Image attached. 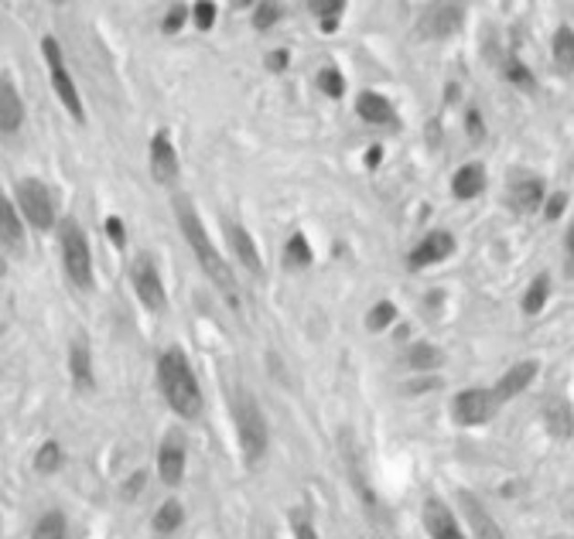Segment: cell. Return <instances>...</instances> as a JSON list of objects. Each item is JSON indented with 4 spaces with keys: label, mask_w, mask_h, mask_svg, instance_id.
Returning <instances> with one entry per match:
<instances>
[{
    "label": "cell",
    "mask_w": 574,
    "mask_h": 539,
    "mask_svg": "<svg viewBox=\"0 0 574 539\" xmlns=\"http://www.w3.org/2000/svg\"><path fill=\"white\" fill-rule=\"evenodd\" d=\"M147 164H151V178L157 185H178V174H182V164H178V151H175V141H171L168 130H154V137L147 143Z\"/></svg>",
    "instance_id": "9"
},
{
    "label": "cell",
    "mask_w": 574,
    "mask_h": 539,
    "mask_svg": "<svg viewBox=\"0 0 574 539\" xmlns=\"http://www.w3.org/2000/svg\"><path fill=\"white\" fill-rule=\"evenodd\" d=\"M550 55H554V65L561 69L564 76H574V31L568 25H561L558 31H554Z\"/></svg>",
    "instance_id": "25"
},
{
    "label": "cell",
    "mask_w": 574,
    "mask_h": 539,
    "mask_svg": "<svg viewBox=\"0 0 574 539\" xmlns=\"http://www.w3.org/2000/svg\"><path fill=\"white\" fill-rule=\"evenodd\" d=\"M462 505H465V513H469V523H472L475 539H506V533L496 526V519L485 513L483 505L472 499V495H462Z\"/></svg>",
    "instance_id": "22"
},
{
    "label": "cell",
    "mask_w": 574,
    "mask_h": 539,
    "mask_svg": "<svg viewBox=\"0 0 574 539\" xmlns=\"http://www.w3.org/2000/svg\"><path fill=\"white\" fill-rule=\"evenodd\" d=\"M25 123V100L7 72H0V133H17Z\"/></svg>",
    "instance_id": "15"
},
{
    "label": "cell",
    "mask_w": 574,
    "mask_h": 539,
    "mask_svg": "<svg viewBox=\"0 0 574 539\" xmlns=\"http://www.w3.org/2000/svg\"><path fill=\"white\" fill-rule=\"evenodd\" d=\"M144 481H147V475H144V471L131 475V478H127V488H123V495H127V499H133V495H141V491H144Z\"/></svg>",
    "instance_id": "41"
},
{
    "label": "cell",
    "mask_w": 574,
    "mask_h": 539,
    "mask_svg": "<svg viewBox=\"0 0 574 539\" xmlns=\"http://www.w3.org/2000/svg\"><path fill=\"white\" fill-rule=\"evenodd\" d=\"M69 373H72V383L79 389H92L96 379H92V348L86 338H72L69 345Z\"/></svg>",
    "instance_id": "19"
},
{
    "label": "cell",
    "mask_w": 574,
    "mask_h": 539,
    "mask_svg": "<svg viewBox=\"0 0 574 539\" xmlns=\"http://www.w3.org/2000/svg\"><path fill=\"white\" fill-rule=\"evenodd\" d=\"M485 192V167L483 164H462L452 178V195L458 202H469V198H479Z\"/></svg>",
    "instance_id": "20"
},
{
    "label": "cell",
    "mask_w": 574,
    "mask_h": 539,
    "mask_svg": "<svg viewBox=\"0 0 574 539\" xmlns=\"http://www.w3.org/2000/svg\"><path fill=\"white\" fill-rule=\"evenodd\" d=\"M0 246L14 257L25 253V218L7 195H0Z\"/></svg>",
    "instance_id": "16"
},
{
    "label": "cell",
    "mask_w": 574,
    "mask_h": 539,
    "mask_svg": "<svg viewBox=\"0 0 574 539\" xmlns=\"http://www.w3.org/2000/svg\"><path fill=\"white\" fill-rule=\"evenodd\" d=\"M175 222H178V229H182L188 249L196 253L202 273L219 287L222 297L236 308V304H239V297H236V273H233V267L222 259L219 249H216L209 229H206V222H202V216H198L196 206H192V198H185V195L175 198Z\"/></svg>",
    "instance_id": "1"
},
{
    "label": "cell",
    "mask_w": 574,
    "mask_h": 539,
    "mask_svg": "<svg viewBox=\"0 0 574 539\" xmlns=\"http://www.w3.org/2000/svg\"><path fill=\"white\" fill-rule=\"evenodd\" d=\"M564 246H568V257L574 259V226L568 229V239H564Z\"/></svg>",
    "instance_id": "45"
},
{
    "label": "cell",
    "mask_w": 574,
    "mask_h": 539,
    "mask_svg": "<svg viewBox=\"0 0 574 539\" xmlns=\"http://www.w3.org/2000/svg\"><path fill=\"white\" fill-rule=\"evenodd\" d=\"M222 236H226V246H229V253L239 267L247 270L250 277H263V259H260V249H257V239H253V232L243 226V222H233V218H226V226H222Z\"/></svg>",
    "instance_id": "11"
},
{
    "label": "cell",
    "mask_w": 574,
    "mask_h": 539,
    "mask_svg": "<svg viewBox=\"0 0 574 539\" xmlns=\"http://www.w3.org/2000/svg\"><path fill=\"white\" fill-rule=\"evenodd\" d=\"M462 21H465L462 4H430L420 14V35L424 38H448L462 27Z\"/></svg>",
    "instance_id": "12"
},
{
    "label": "cell",
    "mask_w": 574,
    "mask_h": 539,
    "mask_svg": "<svg viewBox=\"0 0 574 539\" xmlns=\"http://www.w3.org/2000/svg\"><path fill=\"white\" fill-rule=\"evenodd\" d=\"M14 206L25 218V226L35 232H52L58 229V212H55V198L48 192V185L41 178H21L14 185Z\"/></svg>",
    "instance_id": "5"
},
{
    "label": "cell",
    "mask_w": 574,
    "mask_h": 539,
    "mask_svg": "<svg viewBox=\"0 0 574 539\" xmlns=\"http://www.w3.org/2000/svg\"><path fill=\"white\" fill-rule=\"evenodd\" d=\"M103 229H106V236H110V243L117 246V249H123V246H127V226H123V218H120V216L106 218Z\"/></svg>",
    "instance_id": "38"
},
{
    "label": "cell",
    "mask_w": 574,
    "mask_h": 539,
    "mask_svg": "<svg viewBox=\"0 0 574 539\" xmlns=\"http://www.w3.org/2000/svg\"><path fill=\"white\" fill-rule=\"evenodd\" d=\"M499 403L493 389H483V386H472V389H462L452 403V417H455L458 427H483L489 424L499 413Z\"/></svg>",
    "instance_id": "8"
},
{
    "label": "cell",
    "mask_w": 574,
    "mask_h": 539,
    "mask_svg": "<svg viewBox=\"0 0 574 539\" xmlns=\"http://www.w3.org/2000/svg\"><path fill=\"white\" fill-rule=\"evenodd\" d=\"M185 464H188V444H185L182 430H168L161 448H157V475L168 488H178L185 478Z\"/></svg>",
    "instance_id": "10"
},
{
    "label": "cell",
    "mask_w": 574,
    "mask_h": 539,
    "mask_svg": "<svg viewBox=\"0 0 574 539\" xmlns=\"http://www.w3.org/2000/svg\"><path fill=\"white\" fill-rule=\"evenodd\" d=\"M318 90L325 92L328 100H342V96H345V76H342L335 65H325V69L318 72Z\"/></svg>",
    "instance_id": "33"
},
{
    "label": "cell",
    "mask_w": 574,
    "mask_h": 539,
    "mask_svg": "<svg viewBox=\"0 0 574 539\" xmlns=\"http://www.w3.org/2000/svg\"><path fill=\"white\" fill-rule=\"evenodd\" d=\"M379 161H383V147H369V151H366V167H379Z\"/></svg>",
    "instance_id": "44"
},
{
    "label": "cell",
    "mask_w": 574,
    "mask_h": 539,
    "mask_svg": "<svg viewBox=\"0 0 574 539\" xmlns=\"http://www.w3.org/2000/svg\"><path fill=\"white\" fill-rule=\"evenodd\" d=\"M544 424H547V430L554 437H571L574 434V410H571V403L561 396H554L544 407Z\"/></svg>",
    "instance_id": "23"
},
{
    "label": "cell",
    "mask_w": 574,
    "mask_h": 539,
    "mask_svg": "<svg viewBox=\"0 0 574 539\" xmlns=\"http://www.w3.org/2000/svg\"><path fill=\"white\" fill-rule=\"evenodd\" d=\"M465 123H469V137H483V116H479V110H469V116H465Z\"/></svg>",
    "instance_id": "42"
},
{
    "label": "cell",
    "mask_w": 574,
    "mask_h": 539,
    "mask_svg": "<svg viewBox=\"0 0 574 539\" xmlns=\"http://www.w3.org/2000/svg\"><path fill=\"white\" fill-rule=\"evenodd\" d=\"M284 17V4H277V0H267V4H257L253 7V27L257 31H271Z\"/></svg>",
    "instance_id": "34"
},
{
    "label": "cell",
    "mask_w": 574,
    "mask_h": 539,
    "mask_svg": "<svg viewBox=\"0 0 574 539\" xmlns=\"http://www.w3.org/2000/svg\"><path fill=\"white\" fill-rule=\"evenodd\" d=\"M31 539H66V515L58 513V509H48V513L35 523Z\"/></svg>",
    "instance_id": "30"
},
{
    "label": "cell",
    "mask_w": 574,
    "mask_h": 539,
    "mask_svg": "<svg viewBox=\"0 0 574 539\" xmlns=\"http://www.w3.org/2000/svg\"><path fill=\"white\" fill-rule=\"evenodd\" d=\"M444 362V352L438 345H430V342H418V345L407 348V365L414 369V373H430V369H438Z\"/></svg>",
    "instance_id": "26"
},
{
    "label": "cell",
    "mask_w": 574,
    "mask_h": 539,
    "mask_svg": "<svg viewBox=\"0 0 574 539\" xmlns=\"http://www.w3.org/2000/svg\"><path fill=\"white\" fill-rule=\"evenodd\" d=\"M424 529H428L430 539H469L462 533V526H458L455 513L441 499L424 502Z\"/></svg>",
    "instance_id": "17"
},
{
    "label": "cell",
    "mask_w": 574,
    "mask_h": 539,
    "mask_svg": "<svg viewBox=\"0 0 574 539\" xmlns=\"http://www.w3.org/2000/svg\"><path fill=\"white\" fill-rule=\"evenodd\" d=\"M182 523H185L182 502L168 499V502H165V505H161V509L154 513V523H151V526H154L157 536H171V533H175V529L182 526Z\"/></svg>",
    "instance_id": "28"
},
{
    "label": "cell",
    "mask_w": 574,
    "mask_h": 539,
    "mask_svg": "<svg viewBox=\"0 0 574 539\" xmlns=\"http://www.w3.org/2000/svg\"><path fill=\"white\" fill-rule=\"evenodd\" d=\"M188 21H192V7L188 4H171L168 11H165V17H161V31L165 35H178Z\"/></svg>",
    "instance_id": "35"
},
{
    "label": "cell",
    "mask_w": 574,
    "mask_h": 539,
    "mask_svg": "<svg viewBox=\"0 0 574 539\" xmlns=\"http://www.w3.org/2000/svg\"><path fill=\"white\" fill-rule=\"evenodd\" d=\"M506 79L513 82V86H520V90H534V72L526 69V65L520 62V58H506Z\"/></svg>",
    "instance_id": "37"
},
{
    "label": "cell",
    "mask_w": 574,
    "mask_h": 539,
    "mask_svg": "<svg viewBox=\"0 0 574 539\" xmlns=\"http://www.w3.org/2000/svg\"><path fill=\"white\" fill-rule=\"evenodd\" d=\"M308 11L314 14V21H318V27H322L325 35H335L342 25V17H345V0H312Z\"/></svg>",
    "instance_id": "24"
},
{
    "label": "cell",
    "mask_w": 574,
    "mask_h": 539,
    "mask_svg": "<svg viewBox=\"0 0 574 539\" xmlns=\"http://www.w3.org/2000/svg\"><path fill=\"white\" fill-rule=\"evenodd\" d=\"M233 420H236V437H239V448L247 454V461L260 464L263 454H267V444H271V430H267V420H263L257 399L250 396L247 389H236Z\"/></svg>",
    "instance_id": "4"
},
{
    "label": "cell",
    "mask_w": 574,
    "mask_h": 539,
    "mask_svg": "<svg viewBox=\"0 0 574 539\" xmlns=\"http://www.w3.org/2000/svg\"><path fill=\"white\" fill-rule=\"evenodd\" d=\"M157 389H161V396L175 417L196 420L202 413V389H198L196 369L178 345L165 348L157 355Z\"/></svg>",
    "instance_id": "2"
},
{
    "label": "cell",
    "mask_w": 574,
    "mask_h": 539,
    "mask_svg": "<svg viewBox=\"0 0 574 539\" xmlns=\"http://www.w3.org/2000/svg\"><path fill=\"white\" fill-rule=\"evenodd\" d=\"M547 297H550V277L540 273V277L526 287V294H523V314H540L544 304H547Z\"/></svg>",
    "instance_id": "29"
},
{
    "label": "cell",
    "mask_w": 574,
    "mask_h": 539,
    "mask_svg": "<svg viewBox=\"0 0 574 539\" xmlns=\"http://www.w3.org/2000/svg\"><path fill=\"white\" fill-rule=\"evenodd\" d=\"M4 273H7V263H4V257H0V280H4Z\"/></svg>",
    "instance_id": "46"
},
{
    "label": "cell",
    "mask_w": 574,
    "mask_h": 539,
    "mask_svg": "<svg viewBox=\"0 0 574 539\" xmlns=\"http://www.w3.org/2000/svg\"><path fill=\"white\" fill-rule=\"evenodd\" d=\"M452 253H455V236L448 229H434L407 253V263H410V270H424V267H434V263L448 259Z\"/></svg>",
    "instance_id": "13"
},
{
    "label": "cell",
    "mask_w": 574,
    "mask_h": 539,
    "mask_svg": "<svg viewBox=\"0 0 574 539\" xmlns=\"http://www.w3.org/2000/svg\"><path fill=\"white\" fill-rule=\"evenodd\" d=\"M58 249H62V267H66L69 283L90 294L96 277H92V249L86 239V229L79 226L76 218H62L58 222Z\"/></svg>",
    "instance_id": "3"
},
{
    "label": "cell",
    "mask_w": 574,
    "mask_h": 539,
    "mask_svg": "<svg viewBox=\"0 0 574 539\" xmlns=\"http://www.w3.org/2000/svg\"><path fill=\"white\" fill-rule=\"evenodd\" d=\"M216 17H219V7H216V4H209V0L192 4V25H196L198 31H212Z\"/></svg>",
    "instance_id": "36"
},
{
    "label": "cell",
    "mask_w": 574,
    "mask_h": 539,
    "mask_svg": "<svg viewBox=\"0 0 574 539\" xmlns=\"http://www.w3.org/2000/svg\"><path fill=\"white\" fill-rule=\"evenodd\" d=\"M131 283H133V294L141 301L147 311H161L168 308V294H165V280H161V270H157V259L151 253H137L131 259Z\"/></svg>",
    "instance_id": "7"
},
{
    "label": "cell",
    "mask_w": 574,
    "mask_h": 539,
    "mask_svg": "<svg viewBox=\"0 0 574 539\" xmlns=\"http://www.w3.org/2000/svg\"><path fill=\"white\" fill-rule=\"evenodd\" d=\"M62 468V444L58 440H45L38 450H35V471L38 475H52Z\"/></svg>",
    "instance_id": "31"
},
{
    "label": "cell",
    "mask_w": 574,
    "mask_h": 539,
    "mask_svg": "<svg viewBox=\"0 0 574 539\" xmlns=\"http://www.w3.org/2000/svg\"><path fill=\"white\" fill-rule=\"evenodd\" d=\"M537 373H540V362L537 359H526V362H516V365H509L506 373L499 375V383L493 386V393H496L499 403H509L513 396H520L526 386L534 383Z\"/></svg>",
    "instance_id": "18"
},
{
    "label": "cell",
    "mask_w": 574,
    "mask_h": 539,
    "mask_svg": "<svg viewBox=\"0 0 574 539\" xmlns=\"http://www.w3.org/2000/svg\"><path fill=\"white\" fill-rule=\"evenodd\" d=\"M564 208H568V195L558 192V195H550L547 202H544V216H547V218H561Z\"/></svg>",
    "instance_id": "40"
},
{
    "label": "cell",
    "mask_w": 574,
    "mask_h": 539,
    "mask_svg": "<svg viewBox=\"0 0 574 539\" xmlns=\"http://www.w3.org/2000/svg\"><path fill=\"white\" fill-rule=\"evenodd\" d=\"M294 533H298V539H318L314 536V529H312V523H308V519H294Z\"/></svg>",
    "instance_id": "43"
},
{
    "label": "cell",
    "mask_w": 574,
    "mask_h": 539,
    "mask_svg": "<svg viewBox=\"0 0 574 539\" xmlns=\"http://www.w3.org/2000/svg\"><path fill=\"white\" fill-rule=\"evenodd\" d=\"M356 113L363 123L369 127H397L400 123V116L393 110V103L383 96V92H373V90H363L356 96Z\"/></svg>",
    "instance_id": "14"
},
{
    "label": "cell",
    "mask_w": 574,
    "mask_h": 539,
    "mask_svg": "<svg viewBox=\"0 0 574 539\" xmlns=\"http://www.w3.org/2000/svg\"><path fill=\"white\" fill-rule=\"evenodd\" d=\"M287 65H291V52H287V48H274V52L267 55V69H271L274 76L287 72Z\"/></svg>",
    "instance_id": "39"
},
{
    "label": "cell",
    "mask_w": 574,
    "mask_h": 539,
    "mask_svg": "<svg viewBox=\"0 0 574 539\" xmlns=\"http://www.w3.org/2000/svg\"><path fill=\"white\" fill-rule=\"evenodd\" d=\"M509 202L516 212H537L544 206V181L540 178H520L509 188Z\"/></svg>",
    "instance_id": "21"
},
{
    "label": "cell",
    "mask_w": 574,
    "mask_h": 539,
    "mask_svg": "<svg viewBox=\"0 0 574 539\" xmlns=\"http://www.w3.org/2000/svg\"><path fill=\"white\" fill-rule=\"evenodd\" d=\"M41 55H45V65H48V79H52V90L58 96V103L66 106V113L76 120V123H86V106H82V96H79L76 79L69 76L66 55H62V45L55 35H45L41 38Z\"/></svg>",
    "instance_id": "6"
},
{
    "label": "cell",
    "mask_w": 574,
    "mask_h": 539,
    "mask_svg": "<svg viewBox=\"0 0 574 539\" xmlns=\"http://www.w3.org/2000/svg\"><path fill=\"white\" fill-rule=\"evenodd\" d=\"M284 263L291 270H304L314 263V249L312 243H308V236L304 232H294V236H287L284 243Z\"/></svg>",
    "instance_id": "27"
},
{
    "label": "cell",
    "mask_w": 574,
    "mask_h": 539,
    "mask_svg": "<svg viewBox=\"0 0 574 539\" xmlns=\"http://www.w3.org/2000/svg\"><path fill=\"white\" fill-rule=\"evenodd\" d=\"M393 322H397V304L393 301H377L369 308V314H366V328L369 332H387Z\"/></svg>",
    "instance_id": "32"
}]
</instances>
